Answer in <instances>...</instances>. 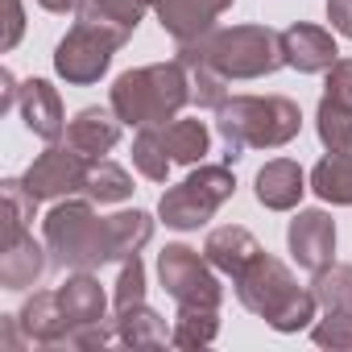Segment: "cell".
<instances>
[{"label": "cell", "mask_w": 352, "mask_h": 352, "mask_svg": "<svg viewBox=\"0 0 352 352\" xmlns=\"http://www.w3.org/2000/svg\"><path fill=\"white\" fill-rule=\"evenodd\" d=\"M253 191H257V204H261V208H270V212H290V208H298V199H302V191H307V174H302L298 162L274 157V162H265V166L257 170Z\"/></svg>", "instance_id": "16"}, {"label": "cell", "mask_w": 352, "mask_h": 352, "mask_svg": "<svg viewBox=\"0 0 352 352\" xmlns=\"http://www.w3.org/2000/svg\"><path fill=\"white\" fill-rule=\"evenodd\" d=\"M17 108H21V120L34 137L42 141H58L67 133V112H63V100L58 91L46 83V79H30L21 83V96H17Z\"/></svg>", "instance_id": "15"}, {"label": "cell", "mask_w": 352, "mask_h": 352, "mask_svg": "<svg viewBox=\"0 0 352 352\" xmlns=\"http://www.w3.org/2000/svg\"><path fill=\"white\" fill-rule=\"evenodd\" d=\"M236 5V0H153V13L162 21V30L174 42H195L204 34L216 30V21Z\"/></svg>", "instance_id": "11"}, {"label": "cell", "mask_w": 352, "mask_h": 352, "mask_svg": "<svg viewBox=\"0 0 352 352\" xmlns=\"http://www.w3.org/2000/svg\"><path fill=\"white\" fill-rule=\"evenodd\" d=\"M220 331V311L212 307H179L170 323V344L174 348H208Z\"/></svg>", "instance_id": "24"}, {"label": "cell", "mask_w": 352, "mask_h": 352, "mask_svg": "<svg viewBox=\"0 0 352 352\" xmlns=\"http://www.w3.org/2000/svg\"><path fill=\"white\" fill-rule=\"evenodd\" d=\"M25 34V13H21V0H5V38H0V50H13Z\"/></svg>", "instance_id": "35"}, {"label": "cell", "mask_w": 352, "mask_h": 352, "mask_svg": "<svg viewBox=\"0 0 352 352\" xmlns=\"http://www.w3.org/2000/svg\"><path fill=\"white\" fill-rule=\"evenodd\" d=\"M50 265V249L34 241V232L17 236V241H5L0 249V286L5 290H25L34 286Z\"/></svg>", "instance_id": "17"}, {"label": "cell", "mask_w": 352, "mask_h": 352, "mask_svg": "<svg viewBox=\"0 0 352 352\" xmlns=\"http://www.w3.org/2000/svg\"><path fill=\"white\" fill-rule=\"evenodd\" d=\"M120 129H124V120L116 116V108L91 104V108L75 112V120H67V145L96 162V157H104L120 141Z\"/></svg>", "instance_id": "14"}, {"label": "cell", "mask_w": 352, "mask_h": 352, "mask_svg": "<svg viewBox=\"0 0 352 352\" xmlns=\"http://www.w3.org/2000/svg\"><path fill=\"white\" fill-rule=\"evenodd\" d=\"M83 195L91 204H124L133 195V179H129V170L108 162V157H96L87 166V183H83Z\"/></svg>", "instance_id": "25"}, {"label": "cell", "mask_w": 352, "mask_h": 352, "mask_svg": "<svg viewBox=\"0 0 352 352\" xmlns=\"http://www.w3.org/2000/svg\"><path fill=\"white\" fill-rule=\"evenodd\" d=\"M261 253V245H257V236L249 232V228H241V224H224V228H212L208 232V241H204V257L216 265V274H224V278H236L253 257Z\"/></svg>", "instance_id": "19"}, {"label": "cell", "mask_w": 352, "mask_h": 352, "mask_svg": "<svg viewBox=\"0 0 352 352\" xmlns=\"http://www.w3.org/2000/svg\"><path fill=\"white\" fill-rule=\"evenodd\" d=\"M112 323H116V340L129 344V348H162V344H170V323L145 302H137L129 311H116Z\"/></svg>", "instance_id": "21"}, {"label": "cell", "mask_w": 352, "mask_h": 352, "mask_svg": "<svg viewBox=\"0 0 352 352\" xmlns=\"http://www.w3.org/2000/svg\"><path fill=\"white\" fill-rule=\"evenodd\" d=\"M58 302H63V311H67V319H71V331L108 319V294H104L100 278H91V270H75V274L58 286Z\"/></svg>", "instance_id": "18"}, {"label": "cell", "mask_w": 352, "mask_h": 352, "mask_svg": "<svg viewBox=\"0 0 352 352\" xmlns=\"http://www.w3.org/2000/svg\"><path fill=\"white\" fill-rule=\"evenodd\" d=\"M17 323L25 331V340L42 344V348H63L71 336V319L58 302V290H38L25 298V307L17 311Z\"/></svg>", "instance_id": "13"}, {"label": "cell", "mask_w": 352, "mask_h": 352, "mask_svg": "<svg viewBox=\"0 0 352 352\" xmlns=\"http://www.w3.org/2000/svg\"><path fill=\"white\" fill-rule=\"evenodd\" d=\"M179 63L216 67L224 79H265L278 67H286V54H282V34H274L270 25H232L183 42Z\"/></svg>", "instance_id": "2"}, {"label": "cell", "mask_w": 352, "mask_h": 352, "mask_svg": "<svg viewBox=\"0 0 352 352\" xmlns=\"http://www.w3.org/2000/svg\"><path fill=\"white\" fill-rule=\"evenodd\" d=\"M157 278H162V290L179 307L220 311V302H224V286L216 278V265L191 245H166L157 253Z\"/></svg>", "instance_id": "8"}, {"label": "cell", "mask_w": 352, "mask_h": 352, "mask_svg": "<svg viewBox=\"0 0 352 352\" xmlns=\"http://www.w3.org/2000/svg\"><path fill=\"white\" fill-rule=\"evenodd\" d=\"M232 282H236L241 307H245L249 315L265 319L274 331H302V327L315 319V307H319L315 294L302 290V286L294 282V274H290L278 257H270L265 249H261Z\"/></svg>", "instance_id": "3"}, {"label": "cell", "mask_w": 352, "mask_h": 352, "mask_svg": "<svg viewBox=\"0 0 352 352\" xmlns=\"http://www.w3.org/2000/svg\"><path fill=\"white\" fill-rule=\"evenodd\" d=\"M282 54H286V67H294L298 75H319L340 58L336 38L323 25H307V21H294L282 30Z\"/></svg>", "instance_id": "12"}, {"label": "cell", "mask_w": 352, "mask_h": 352, "mask_svg": "<svg viewBox=\"0 0 352 352\" xmlns=\"http://www.w3.org/2000/svg\"><path fill=\"white\" fill-rule=\"evenodd\" d=\"M183 67H187V63H183ZM187 75H191V104H195V108H220V104L228 100V83H232V79H224L216 67L191 63Z\"/></svg>", "instance_id": "31"}, {"label": "cell", "mask_w": 352, "mask_h": 352, "mask_svg": "<svg viewBox=\"0 0 352 352\" xmlns=\"http://www.w3.org/2000/svg\"><path fill=\"white\" fill-rule=\"evenodd\" d=\"M286 245H290V257L298 261V270H323L331 265V253H336V220L319 208H307L290 220L286 228Z\"/></svg>", "instance_id": "10"}, {"label": "cell", "mask_w": 352, "mask_h": 352, "mask_svg": "<svg viewBox=\"0 0 352 352\" xmlns=\"http://www.w3.org/2000/svg\"><path fill=\"white\" fill-rule=\"evenodd\" d=\"M236 191V179L228 166H199L191 170L179 187H170L162 199H157V216L166 220V228H179V232H191L199 224H208Z\"/></svg>", "instance_id": "6"}, {"label": "cell", "mask_w": 352, "mask_h": 352, "mask_svg": "<svg viewBox=\"0 0 352 352\" xmlns=\"http://www.w3.org/2000/svg\"><path fill=\"white\" fill-rule=\"evenodd\" d=\"M0 187H5V241H17V236L30 232V220L38 216L42 199L30 195L25 179H5Z\"/></svg>", "instance_id": "30"}, {"label": "cell", "mask_w": 352, "mask_h": 352, "mask_svg": "<svg viewBox=\"0 0 352 352\" xmlns=\"http://www.w3.org/2000/svg\"><path fill=\"white\" fill-rule=\"evenodd\" d=\"M157 133H162V145H166L174 166H195L212 149V133H208L204 120H179V116H174V120L157 124Z\"/></svg>", "instance_id": "20"}, {"label": "cell", "mask_w": 352, "mask_h": 352, "mask_svg": "<svg viewBox=\"0 0 352 352\" xmlns=\"http://www.w3.org/2000/svg\"><path fill=\"white\" fill-rule=\"evenodd\" d=\"M38 5L46 9V13H79V5H83V0H38Z\"/></svg>", "instance_id": "38"}, {"label": "cell", "mask_w": 352, "mask_h": 352, "mask_svg": "<svg viewBox=\"0 0 352 352\" xmlns=\"http://www.w3.org/2000/svg\"><path fill=\"white\" fill-rule=\"evenodd\" d=\"M187 104H191V75L179 58L153 63V67H133L112 83V108L133 129L166 124Z\"/></svg>", "instance_id": "4"}, {"label": "cell", "mask_w": 352, "mask_h": 352, "mask_svg": "<svg viewBox=\"0 0 352 352\" xmlns=\"http://www.w3.org/2000/svg\"><path fill=\"white\" fill-rule=\"evenodd\" d=\"M327 21L336 34L352 38V0H327Z\"/></svg>", "instance_id": "36"}, {"label": "cell", "mask_w": 352, "mask_h": 352, "mask_svg": "<svg viewBox=\"0 0 352 352\" xmlns=\"http://www.w3.org/2000/svg\"><path fill=\"white\" fill-rule=\"evenodd\" d=\"M137 302H145V265H141V257H129V261H120L112 311H129V307H137Z\"/></svg>", "instance_id": "32"}, {"label": "cell", "mask_w": 352, "mask_h": 352, "mask_svg": "<svg viewBox=\"0 0 352 352\" xmlns=\"http://www.w3.org/2000/svg\"><path fill=\"white\" fill-rule=\"evenodd\" d=\"M17 96H21V87H17L13 71H0V112H9L17 104Z\"/></svg>", "instance_id": "37"}, {"label": "cell", "mask_w": 352, "mask_h": 352, "mask_svg": "<svg viewBox=\"0 0 352 352\" xmlns=\"http://www.w3.org/2000/svg\"><path fill=\"white\" fill-rule=\"evenodd\" d=\"M323 96H331L336 104L352 108V58H336L327 67V83H323Z\"/></svg>", "instance_id": "34"}, {"label": "cell", "mask_w": 352, "mask_h": 352, "mask_svg": "<svg viewBox=\"0 0 352 352\" xmlns=\"http://www.w3.org/2000/svg\"><path fill=\"white\" fill-rule=\"evenodd\" d=\"M42 241L63 270H100L112 261L108 216H96L91 199H58L42 220Z\"/></svg>", "instance_id": "5"}, {"label": "cell", "mask_w": 352, "mask_h": 352, "mask_svg": "<svg viewBox=\"0 0 352 352\" xmlns=\"http://www.w3.org/2000/svg\"><path fill=\"white\" fill-rule=\"evenodd\" d=\"M108 232H112V261H129V257H137V253L149 245L153 220H149V212H141V208L116 212V216H108Z\"/></svg>", "instance_id": "23"}, {"label": "cell", "mask_w": 352, "mask_h": 352, "mask_svg": "<svg viewBox=\"0 0 352 352\" xmlns=\"http://www.w3.org/2000/svg\"><path fill=\"white\" fill-rule=\"evenodd\" d=\"M311 340L319 348H352V311H323V319L311 327Z\"/></svg>", "instance_id": "33"}, {"label": "cell", "mask_w": 352, "mask_h": 352, "mask_svg": "<svg viewBox=\"0 0 352 352\" xmlns=\"http://www.w3.org/2000/svg\"><path fill=\"white\" fill-rule=\"evenodd\" d=\"M311 191H315L323 204L352 208V153H327V157L311 170Z\"/></svg>", "instance_id": "22"}, {"label": "cell", "mask_w": 352, "mask_h": 352, "mask_svg": "<svg viewBox=\"0 0 352 352\" xmlns=\"http://www.w3.org/2000/svg\"><path fill=\"white\" fill-rule=\"evenodd\" d=\"M315 129H319V141L327 153H352V108L323 96L315 108Z\"/></svg>", "instance_id": "28"}, {"label": "cell", "mask_w": 352, "mask_h": 352, "mask_svg": "<svg viewBox=\"0 0 352 352\" xmlns=\"http://www.w3.org/2000/svg\"><path fill=\"white\" fill-rule=\"evenodd\" d=\"M145 9H153V0H83V5H79V17H83V21L112 25V30H124V34L133 38V30L141 25Z\"/></svg>", "instance_id": "26"}, {"label": "cell", "mask_w": 352, "mask_h": 352, "mask_svg": "<svg viewBox=\"0 0 352 352\" xmlns=\"http://www.w3.org/2000/svg\"><path fill=\"white\" fill-rule=\"evenodd\" d=\"M129 42L124 30H112V25H100V21H75L67 30V38L54 46V71L75 83V87H91L104 79V71L112 67V54Z\"/></svg>", "instance_id": "7"}, {"label": "cell", "mask_w": 352, "mask_h": 352, "mask_svg": "<svg viewBox=\"0 0 352 352\" xmlns=\"http://www.w3.org/2000/svg\"><path fill=\"white\" fill-rule=\"evenodd\" d=\"M87 166H91V157H83L71 145L50 141V149L38 153L34 166L25 170V187H30L34 199H67V195H79L83 183H87Z\"/></svg>", "instance_id": "9"}, {"label": "cell", "mask_w": 352, "mask_h": 352, "mask_svg": "<svg viewBox=\"0 0 352 352\" xmlns=\"http://www.w3.org/2000/svg\"><path fill=\"white\" fill-rule=\"evenodd\" d=\"M302 112L286 96H232L216 108V133L224 157L236 162L245 149H282L298 137Z\"/></svg>", "instance_id": "1"}, {"label": "cell", "mask_w": 352, "mask_h": 352, "mask_svg": "<svg viewBox=\"0 0 352 352\" xmlns=\"http://www.w3.org/2000/svg\"><path fill=\"white\" fill-rule=\"evenodd\" d=\"M311 294H315V302L323 311H352V265L348 261H331V265L315 270Z\"/></svg>", "instance_id": "27"}, {"label": "cell", "mask_w": 352, "mask_h": 352, "mask_svg": "<svg viewBox=\"0 0 352 352\" xmlns=\"http://www.w3.org/2000/svg\"><path fill=\"white\" fill-rule=\"evenodd\" d=\"M133 166L145 174L149 183H166V174H170V153H166V145H162V133H157V124H145V129H137V137H133Z\"/></svg>", "instance_id": "29"}]
</instances>
